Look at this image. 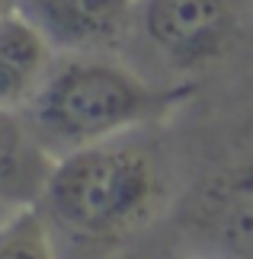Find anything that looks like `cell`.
Instances as JSON below:
<instances>
[{"label": "cell", "mask_w": 253, "mask_h": 259, "mask_svg": "<svg viewBox=\"0 0 253 259\" xmlns=\"http://www.w3.org/2000/svg\"><path fill=\"white\" fill-rule=\"evenodd\" d=\"M154 259H192V256H183V253H176V250H164V253L154 256Z\"/></svg>", "instance_id": "30bf717a"}, {"label": "cell", "mask_w": 253, "mask_h": 259, "mask_svg": "<svg viewBox=\"0 0 253 259\" xmlns=\"http://www.w3.org/2000/svg\"><path fill=\"white\" fill-rule=\"evenodd\" d=\"M179 173L170 122L138 128L58 157L35 208L61 259H116L167 221Z\"/></svg>", "instance_id": "6da1fadb"}, {"label": "cell", "mask_w": 253, "mask_h": 259, "mask_svg": "<svg viewBox=\"0 0 253 259\" xmlns=\"http://www.w3.org/2000/svg\"><path fill=\"white\" fill-rule=\"evenodd\" d=\"M253 0H138L119 55L164 87H202L244 52Z\"/></svg>", "instance_id": "277c9868"}, {"label": "cell", "mask_w": 253, "mask_h": 259, "mask_svg": "<svg viewBox=\"0 0 253 259\" xmlns=\"http://www.w3.org/2000/svg\"><path fill=\"white\" fill-rule=\"evenodd\" d=\"M55 58L58 52L48 38L19 10L0 19V106L23 112L48 77Z\"/></svg>", "instance_id": "8992f818"}, {"label": "cell", "mask_w": 253, "mask_h": 259, "mask_svg": "<svg viewBox=\"0 0 253 259\" xmlns=\"http://www.w3.org/2000/svg\"><path fill=\"white\" fill-rule=\"evenodd\" d=\"M138 0H19L16 10L58 55L122 52Z\"/></svg>", "instance_id": "5b68a950"}, {"label": "cell", "mask_w": 253, "mask_h": 259, "mask_svg": "<svg viewBox=\"0 0 253 259\" xmlns=\"http://www.w3.org/2000/svg\"><path fill=\"white\" fill-rule=\"evenodd\" d=\"M179 170L167 250L192 259H253V87L215 106L189 154L179 147Z\"/></svg>", "instance_id": "3957f363"}, {"label": "cell", "mask_w": 253, "mask_h": 259, "mask_svg": "<svg viewBox=\"0 0 253 259\" xmlns=\"http://www.w3.org/2000/svg\"><path fill=\"white\" fill-rule=\"evenodd\" d=\"M16 4H19V0H0V19L13 13V10H16Z\"/></svg>", "instance_id": "9c48e42d"}, {"label": "cell", "mask_w": 253, "mask_h": 259, "mask_svg": "<svg viewBox=\"0 0 253 259\" xmlns=\"http://www.w3.org/2000/svg\"><path fill=\"white\" fill-rule=\"evenodd\" d=\"M0 259H61L52 227L35 205H19L0 221Z\"/></svg>", "instance_id": "ba28073f"}, {"label": "cell", "mask_w": 253, "mask_h": 259, "mask_svg": "<svg viewBox=\"0 0 253 259\" xmlns=\"http://www.w3.org/2000/svg\"><path fill=\"white\" fill-rule=\"evenodd\" d=\"M202 87H164L119 52L58 55L23 115L48 154L64 157L109 138L164 125Z\"/></svg>", "instance_id": "7a4b0ae2"}, {"label": "cell", "mask_w": 253, "mask_h": 259, "mask_svg": "<svg viewBox=\"0 0 253 259\" xmlns=\"http://www.w3.org/2000/svg\"><path fill=\"white\" fill-rule=\"evenodd\" d=\"M55 157L39 144L19 109L0 106V202L35 205L52 176Z\"/></svg>", "instance_id": "52a82bcc"}]
</instances>
